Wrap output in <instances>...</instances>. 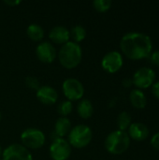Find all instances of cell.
<instances>
[{
  "mask_svg": "<svg viewBox=\"0 0 159 160\" xmlns=\"http://www.w3.org/2000/svg\"><path fill=\"white\" fill-rule=\"evenodd\" d=\"M120 49L127 58L140 60L151 55L153 43L149 36L143 33L130 32L121 38Z\"/></svg>",
  "mask_w": 159,
  "mask_h": 160,
  "instance_id": "obj_1",
  "label": "cell"
},
{
  "mask_svg": "<svg viewBox=\"0 0 159 160\" xmlns=\"http://www.w3.org/2000/svg\"><path fill=\"white\" fill-rule=\"evenodd\" d=\"M57 57L61 66L67 69H73L81 63L82 58V47L73 41H68L61 46L57 52Z\"/></svg>",
  "mask_w": 159,
  "mask_h": 160,
  "instance_id": "obj_2",
  "label": "cell"
},
{
  "mask_svg": "<svg viewBox=\"0 0 159 160\" xmlns=\"http://www.w3.org/2000/svg\"><path fill=\"white\" fill-rule=\"evenodd\" d=\"M130 145V138L126 131L115 130L110 133L105 140L106 150L112 155L125 153Z\"/></svg>",
  "mask_w": 159,
  "mask_h": 160,
  "instance_id": "obj_3",
  "label": "cell"
},
{
  "mask_svg": "<svg viewBox=\"0 0 159 160\" xmlns=\"http://www.w3.org/2000/svg\"><path fill=\"white\" fill-rule=\"evenodd\" d=\"M67 136V142L71 147L82 149L86 147L91 142L93 138V132L88 126L81 124L73 127Z\"/></svg>",
  "mask_w": 159,
  "mask_h": 160,
  "instance_id": "obj_4",
  "label": "cell"
},
{
  "mask_svg": "<svg viewBox=\"0 0 159 160\" xmlns=\"http://www.w3.org/2000/svg\"><path fill=\"white\" fill-rule=\"evenodd\" d=\"M45 140L44 133L35 128H26L21 134L22 144L27 149L37 150L41 148L45 143Z\"/></svg>",
  "mask_w": 159,
  "mask_h": 160,
  "instance_id": "obj_5",
  "label": "cell"
},
{
  "mask_svg": "<svg viewBox=\"0 0 159 160\" xmlns=\"http://www.w3.org/2000/svg\"><path fill=\"white\" fill-rule=\"evenodd\" d=\"M63 93L69 101L81 100L84 95L83 84L75 78H68L64 81L62 85Z\"/></svg>",
  "mask_w": 159,
  "mask_h": 160,
  "instance_id": "obj_6",
  "label": "cell"
},
{
  "mask_svg": "<svg viewBox=\"0 0 159 160\" xmlns=\"http://www.w3.org/2000/svg\"><path fill=\"white\" fill-rule=\"evenodd\" d=\"M71 155V146L64 138H56L50 146V156L52 160H67Z\"/></svg>",
  "mask_w": 159,
  "mask_h": 160,
  "instance_id": "obj_7",
  "label": "cell"
},
{
  "mask_svg": "<svg viewBox=\"0 0 159 160\" xmlns=\"http://www.w3.org/2000/svg\"><path fill=\"white\" fill-rule=\"evenodd\" d=\"M2 160H33V157L22 144L13 143L3 150Z\"/></svg>",
  "mask_w": 159,
  "mask_h": 160,
  "instance_id": "obj_8",
  "label": "cell"
},
{
  "mask_svg": "<svg viewBox=\"0 0 159 160\" xmlns=\"http://www.w3.org/2000/svg\"><path fill=\"white\" fill-rule=\"evenodd\" d=\"M155 80L156 73L152 68H142L134 73L132 82L139 89H146L154 84Z\"/></svg>",
  "mask_w": 159,
  "mask_h": 160,
  "instance_id": "obj_9",
  "label": "cell"
},
{
  "mask_svg": "<svg viewBox=\"0 0 159 160\" xmlns=\"http://www.w3.org/2000/svg\"><path fill=\"white\" fill-rule=\"evenodd\" d=\"M123 56L119 52L112 51L106 53L101 60L102 68L109 73H116L123 67Z\"/></svg>",
  "mask_w": 159,
  "mask_h": 160,
  "instance_id": "obj_10",
  "label": "cell"
},
{
  "mask_svg": "<svg viewBox=\"0 0 159 160\" xmlns=\"http://www.w3.org/2000/svg\"><path fill=\"white\" fill-rule=\"evenodd\" d=\"M36 54L39 61L45 64H50L56 58L57 52L50 41H42L37 46Z\"/></svg>",
  "mask_w": 159,
  "mask_h": 160,
  "instance_id": "obj_11",
  "label": "cell"
},
{
  "mask_svg": "<svg viewBox=\"0 0 159 160\" xmlns=\"http://www.w3.org/2000/svg\"><path fill=\"white\" fill-rule=\"evenodd\" d=\"M37 98L39 102H41L44 105H53L56 103L58 99V93L57 91L49 85H43L38 88V90L36 93Z\"/></svg>",
  "mask_w": 159,
  "mask_h": 160,
  "instance_id": "obj_12",
  "label": "cell"
},
{
  "mask_svg": "<svg viewBox=\"0 0 159 160\" xmlns=\"http://www.w3.org/2000/svg\"><path fill=\"white\" fill-rule=\"evenodd\" d=\"M49 38L53 43L62 46L69 41L70 38L69 30L63 25H56L50 30Z\"/></svg>",
  "mask_w": 159,
  "mask_h": 160,
  "instance_id": "obj_13",
  "label": "cell"
},
{
  "mask_svg": "<svg viewBox=\"0 0 159 160\" xmlns=\"http://www.w3.org/2000/svg\"><path fill=\"white\" fill-rule=\"evenodd\" d=\"M128 136L137 142H142L149 136L148 128L142 123H132L128 128Z\"/></svg>",
  "mask_w": 159,
  "mask_h": 160,
  "instance_id": "obj_14",
  "label": "cell"
},
{
  "mask_svg": "<svg viewBox=\"0 0 159 160\" xmlns=\"http://www.w3.org/2000/svg\"><path fill=\"white\" fill-rule=\"evenodd\" d=\"M71 128V122L67 117H59L54 124V135L56 136L55 139L67 136Z\"/></svg>",
  "mask_w": 159,
  "mask_h": 160,
  "instance_id": "obj_15",
  "label": "cell"
},
{
  "mask_svg": "<svg viewBox=\"0 0 159 160\" xmlns=\"http://www.w3.org/2000/svg\"><path fill=\"white\" fill-rule=\"evenodd\" d=\"M129 100L136 109H143L147 104V99L144 93L140 89H134L129 94Z\"/></svg>",
  "mask_w": 159,
  "mask_h": 160,
  "instance_id": "obj_16",
  "label": "cell"
},
{
  "mask_svg": "<svg viewBox=\"0 0 159 160\" xmlns=\"http://www.w3.org/2000/svg\"><path fill=\"white\" fill-rule=\"evenodd\" d=\"M77 112L82 119H89L94 113V107L90 100L81 99L77 105Z\"/></svg>",
  "mask_w": 159,
  "mask_h": 160,
  "instance_id": "obj_17",
  "label": "cell"
},
{
  "mask_svg": "<svg viewBox=\"0 0 159 160\" xmlns=\"http://www.w3.org/2000/svg\"><path fill=\"white\" fill-rule=\"evenodd\" d=\"M26 34H27L28 38L33 41H40L44 38L43 28L37 23H32V24L28 25V27L26 29Z\"/></svg>",
  "mask_w": 159,
  "mask_h": 160,
  "instance_id": "obj_18",
  "label": "cell"
},
{
  "mask_svg": "<svg viewBox=\"0 0 159 160\" xmlns=\"http://www.w3.org/2000/svg\"><path fill=\"white\" fill-rule=\"evenodd\" d=\"M69 35L72 38V41L79 44L86 38V30L82 25H74L69 31Z\"/></svg>",
  "mask_w": 159,
  "mask_h": 160,
  "instance_id": "obj_19",
  "label": "cell"
},
{
  "mask_svg": "<svg viewBox=\"0 0 159 160\" xmlns=\"http://www.w3.org/2000/svg\"><path fill=\"white\" fill-rule=\"evenodd\" d=\"M131 116L128 112H121L118 117H117V126L119 128V130L121 131H126L127 129L129 128L131 125Z\"/></svg>",
  "mask_w": 159,
  "mask_h": 160,
  "instance_id": "obj_20",
  "label": "cell"
},
{
  "mask_svg": "<svg viewBox=\"0 0 159 160\" xmlns=\"http://www.w3.org/2000/svg\"><path fill=\"white\" fill-rule=\"evenodd\" d=\"M57 111H58V113L61 115V117H67V115H69L72 112V111H73V104L69 100L62 101L58 105Z\"/></svg>",
  "mask_w": 159,
  "mask_h": 160,
  "instance_id": "obj_21",
  "label": "cell"
},
{
  "mask_svg": "<svg viewBox=\"0 0 159 160\" xmlns=\"http://www.w3.org/2000/svg\"><path fill=\"white\" fill-rule=\"evenodd\" d=\"M112 2L111 0H95L93 2L94 8L98 12H106L112 7Z\"/></svg>",
  "mask_w": 159,
  "mask_h": 160,
  "instance_id": "obj_22",
  "label": "cell"
},
{
  "mask_svg": "<svg viewBox=\"0 0 159 160\" xmlns=\"http://www.w3.org/2000/svg\"><path fill=\"white\" fill-rule=\"evenodd\" d=\"M25 84L28 88L35 90L36 92L38 90V88L40 87V82L39 80L35 77V76H27L25 78Z\"/></svg>",
  "mask_w": 159,
  "mask_h": 160,
  "instance_id": "obj_23",
  "label": "cell"
},
{
  "mask_svg": "<svg viewBox=\"0 0 159 160\" xmlns=\"http://www.w3.org/2000/svg\"><path fill=\"white\" fill-rule=\"evenodd\" d=\"M151 145L152 147L157 150V151H159V132L156 133L152 139H151Z\"/></svg>",
  "mask_w": 159,
  "mask_h": 160,
  "instance_id": "obj_24",
  "label": "cell"
},
{
  "mask_svg": "<svg viewBox=\"0 0 159 160\" xmlns=\"http://www.w3.org/2000/svg\"><path fill=\"white\" fill-rule=\"evenodd\" d=\"M150 56H151L152 63L159 68V50L158 51H155L154 52H152Z\"/></svg>",
  "mask_w": 159,
  "mask_h": 160,
  "instance_id": "obj_25",
  "label": "cell"
},
{
  "mask_svg": "<svg viewBox=\"0 0 159 160\" xmlns=\"http://www.w3.org/2000/svg\"><path fill=\"white\" fill-rule=\"evenodd\" d=\"M152 94L155 96L156 98H157L159 100V82L152 85Z\"/></svg>",
  "mask_w": 159,
  "mask_h": 160,
  "instance_id": "obj_26",
  "label": "cell"
},
{
  "mask_svg": "<svg viewBox=\"0 0 159 160\" xmlns=\"http://www.w3.org/2000/svg\"><path fill=\"white\" fill-rule=\"evenodd\" d=\"M4 3L9 7H14V6H17L21 3L20 0H5Z\"/></svg>",
  "mask_w": 159,
  "mask_h": 160,
  "instance_id": "obj_27",
  "label": "cell"
},
{
  "mask_svg": "<svg viewBox=\"0 0 159 160\" xmlns=\"http://www.w3.org/2000/svg\"><path fill=\"white\" fill-rule=\"evenodd\" d=\"M132 83H133L132 80H130V79H125L124 82H123V85L126 86V87H129Z\"/></svg>",
  "mask_w": 159,
  "mask_h": 160,
  "instance_id": "obj_28",
  "label": "cell"
},
{
  "mask_svg": "<svg viewBox=\"0 0 159 160\" xmlns=\"http://www.w3.org/2000/svg\"><path fill=\"white\" fill-rule=\"evenodd\" d=\"M2 153H3V150H2V147H1V145H0V157L2 156Z\"/></svg>",
  "mask_w": 159,
  "mask_h": 160,
  "instance_id": "obj_29",
  "label": "cell"
},
{
  "mask_svg": "<svg viewBox=\"0 0 159 160\" xmlns=\"http://www.w3.org/2000/svg\"><path fill=\"white\" fill-rule=\"evenodd\" d=\"M0 121H1V112H0Z\"/></svg>",
  "mask_w": 159,
  "mask_h": 160,
  "instance_id": "obj_30",
  "label": "cell"
},
{
  "mask_svg": "<svg viewBox=\"0 0 159 160\" xmlns=\"http://www.w3.org/2000/svg\"><path fill=\"white\" fill-rule=\"evenodd\" d=\"M0 160H2V159H1V158H0Z\"/></svg>",
  "mask_w": 159,
  "mask_h": 160,
  "instance_id": "obj_31",
  "label": "cell"
}]
</instances>
